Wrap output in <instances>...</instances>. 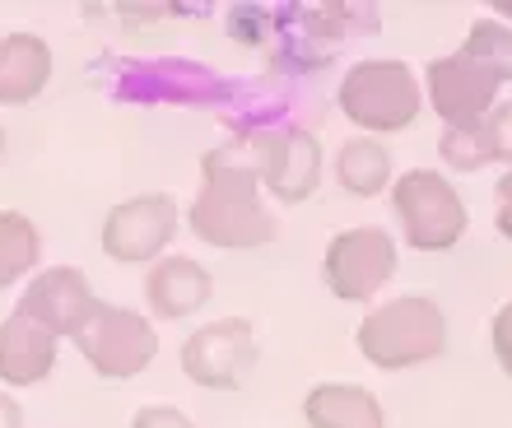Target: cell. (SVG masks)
<instances>
[{
  "label": "cell",
  "mask_w": 512,
  "mask_h": 428,
  "mask_svg": "<svg viewBox=\"0 0 512 428\" xmlns=\"http://www.w3.org/2000/svg\"><path fill=\"white\" fill-rule=\"evenodd\" d=\"M187 228L210 247L247 252L275 238V214L261 201V177L243 149H210L201 159V191L187 210Z\"/></svg>",
  "instance_id": "obj_1"
},
{
  "label": "cell",
  "mask_w": 512,
  "mask_h": 428,
  "mask_svg": "<svg viewBox=\"0 0 512 428\" xmlns=\"http://www.w3.org/2000/svg\"><path fill=\"white\" fill-rule=\"evenodd\" d=\"M354 345L373 368H415L447 349V317L424 294H401L391 303H378L359 321Z\"/></svg>",
  "instance_id": "obj_2"
},
{
  "label": "cell",
  "mask_w": 512,
  "mask_h": 428,
  "mask_svg": "<svg viewBox=\"0 0 512 428\" xmlns=\"http://www.w3.org/2000/svg\"><path fill=\"white\" fill-rule=\"evenodd\" d=\"M424 84L396 56H373L340 80V112L359 126V135H396L419 121Z\"/></svg>",
  "instance_id": "obj_3"
},
{
  "label": "cell",
  "mask_w": 512,
  "mask_h": 428,
  "mask_svg": "<svg viewBox=\"0 0 512 428\" xmlns=\"http://www.w3.org/2000/svg\"><path fill=\"white\" fill-rule=\"evenodd\" d=\"M391 210L415 252H447L466 238V201L438 168H410L391 182Z\"/></svg>",
  "instance_id": "obj_4"
},
{
  "label": "cell",
  "mask_w": 512,
  "mask_h": 428,
  "mask_svg": "<svg viewBox=\"0 0 512 428\" xmlns=\"http://www.w3.org/2000/svg\"><path fill=\"white\" fill-rule=\"evenodd\" d=\"M84 363L94 368L98 377L108 382H131L154 363L159 354V331L145 312L135 308H112V303H98L94 317L80 326L75 335Z\"/></svg>",
  "instance_id": "obj_5"
},
{
  "label": "cell",
  "mask_w": 512,
  "mask_h": 428,
  "mask_svg": "<svg viewBox=\"0 0 512 428\" xmlns=\"http://www.w3.org/2000/svg\"><path fill=\"white\" fill-rule=\"evenodd\" d=\"M391 275H396V242L387 228L359 224L326 242L322 280L340 303H368L378 289H387Z\"/></svg>",
  "instance_id": "obj_6"
},
{
  "label": "cell",
  "mask_w": 512,
  "mask_h": 428,
  "mask_svg": "<svg viewBox=\"0 0 512 428\" xmlns=\"http://www.w3.org/2000/svg\"><path fill=\"white\" fill-rule=\"evenodd\" d=\"M177 224H182V210L168 191H145V196H131V201L112 205L103 214V252L117 261V266H154L168 242L177 238Z\"/></svg>",
  "instance_id": "obj_7"
},
{
  "label": "cell",
  "mask_w": 512,
  "mask_h": 428,
  "mask_svg": "<svg viewBox=\"0 0 512 428\" xmlns=\"http://www.w3.org/2000/svg\"><path fill=\"white\" fill-rule=\"evenodd\" d=\"M256 368V331L247 317L205 321L182 340V373L205 391H238Z\"/></svg>",
  "instance_id": "obj_8"
},
{
  "label": "cell",
  "mask_w": 512,
  "mask_h": 428,
  "mask_svg": "<svg viewBox=\"0 0 512 428\" xmlns=\"http://www.w3.org/2000/svg\"><path fill=\"white\" fill-rule=\"evenodd\" d=\"M499 89L503 84L466 52L433 56L424 70V98L443 117V126H480L499 103Z\"/></svg>",
  "instance_id": "obj_9"
},
{
  "label": "cell",
  "mask_w": 512,
  "mask_h": 428,
  "mask_svg": "<svg viewBox=\"0 0 512 428\" xmlns=\"http://www.w3.org/2000/svg\"><path fill=\"white\" fill-rule=\"evenodd\" d=\"M252 163H256L261 187L289 205L308 201L312 191H317V182H322V145H317L312 131H298V126L256 135Z\"/></svg>",
  "instance_id": "obj_10"
},
{
  "label": "cell",
  "mask_w": 512,
  "mask_h": 428,
  "mask_svg": "<svg viewBox=\"0 0 512 428\" xmlns=\"http://www.w3.org/2000/svg\"><path fill=\"white\" fill-rule=\"evenodd\" d=\"M98 308V294L89 289V275L80 266H52V270H38L28 280L24 298H19V312L33 317L42 331H52L56 340H75L80 326L94 317Z\"/></svg>",
  "instance_id": "obj_11"
},
{
  "label": "cell",
  "mask_w": 512,
  "mask_h": 428,
  "mask_svg": "<svg viewBox=\"0 0 512 428\" xmlns=\"http://www.w3.org/2000/svg\"><path fill=\"white\" fill-rule=\"evenodd\" d=\"M210 294H215V280L196 256H159L145 275V303L159 321H182L201 312Z\"/></svg>",
  "instance_id": "obj_12"
},
{
  "label": "cell",
  "mask_w": 512,
  "mask_h": 428,
  "mask_svg": "<svg viewBox=\"0 0 512 428\" xmlns=\"http://www.w3.org/2000/svg\"><path fill=\"white\" fill-rule=\"evenodd\" d=\"M56 340L52 331H42L33 317L14 308L0 321V382L5 387H38L56 368Z\"/></svg>",
  "instance_id": "obj_13"
},
{
  "label": "cell",
  "mask_w": 512,
  "mask_h": 428,
  "mask_svg": "<svg viewBox=\"0 0 512 428\" xmlns=\"http://www.w3.org/2000/svg\"><path fill=\"white\" fill-rule=\"evenodd\" d=\"M52 80V42L42 33L0 38V107H24Z\"/></svg>",
  "instance_id": "obj_14"
},
{
  "label": "cell",
  "mask_w": 512,
  "mask_h": 428,
  "mask_svg": "<svg viewBox=\"0 0 512 428\" xmlns=\"http://www.w3.org/2000/svg\"><path fill=\"white\" fill-rule=\"evenodd\" d=\"M308 428H387L382 401L359 382H322L303 401Z\"/></svg>",
  "instance_id": "obj_15"
},
{
  "label": "cell",
  "mask_w": 512,
  "mask_h": 428,
  "mask_svg": "<svg viewBox=\"0 0 512 428\" xmlns=\"http://www.w3.org/2000/svg\"><path fill=\"white\" fill-rule=\"evenodd\" d=\"M336 182L350 196L368 201V196H378V191L391 187V149L373 135H350L336 154Z\"/></svg>",
  "instance_id": "obj_16"
},
{
  "label": "cell",
  "mask_w": 512,
  "mask_h": 428,
  "mask_svg": "<svg viewBox=\"0 0 512 428\" xmlns=\"http://www.w3.org/2000/svg\"><path fill=\"white\" fill-rule=\"evenodd\" d=\"M38 256H42L38 224L19 210H0V289H10L24 275H33Z\"/></svg>",
  "instance_id": "obj_17"
},
{
  "label": "cell",
  "mask_w": 512,
  "mask_h": 428,
  "mask_svg": "<svg viewBox=\"0 0 512 428\" xmlns=\"http://www.w3.org/2000/svg\"><path fill=\"white\" fill-rule=\"evenodd\" d=\"M461 52L480 61L499 84L512 80V28L499 24V19H475L466 42H461Z\"/></svg>",
  "instance_id": "obj_18"
},
{
  "label": "cell",
  "mask_w": 512,
  "mask_h": 428,
  "mask_svg": "<svg viewBox=\"0 0 512 428\" xmlns=\"http://www.w3.org/2000/svg\"><path fill=\"white\" fill-rule=\"evenodd\" d=\"M438 154H443L447 168L457 173H480L485 168V145H480V126H443L438 135Z\"/></svg>",
  "instance_id": "obj_19"
},
{
  "label": "cell",
  "mask_w": 512,
  "mask_h": 428,
  "mask_svg": "<svg viewBox=\"0 0 512 428\" xmlns=\"http://www.w3.org/2000/svg\"><path fill=\"white\" fill-rule=\"evenodd\" d=\"M480 145H485L489 163H508L512 168V98L494 103V112L480 121Z\"/></svg>",
  "instance_id": "obj_20"
},
{
  "label": "cell",
  "mask_w": 512,
  "mask_h": 428,
  "mask_svg": "<svg viewBox=\"0 0 512 428\" xmlns=\"http://www.w3.org/2000/svg\"><path fill=\"white\" fill-rule=\"evenodd\" d=\"M489 340H494V359H499V368L512 377V298L503 303L499 312H494V326H489Z\"/></svg>",
  "instance_id": "obj_21"
},
{
  "label": "cell",
  "mask_w": 512,
  "mask_h": 428,
  "mask_svg": "<svg viewBox=\"0 0 512 428\" xmlns=\"http://www.w3.org/2000/svg\"><path fill=\"white\" fill-rule=\"evenodd\" d=\"M131 428H191V419L177 405H140Z\"/></svg>",
  "instance_id": "obj_22"
},
{
  "label": "cell",
  "mask_w": 512,
  "mask_h": 428,
  "mask_svg": "<svg viewBox=\"0 0 512 428\" xmlns=\"http://www.w3.org/2000/svg\"><path fill=\"white\" fill-rule=\"evenodd\" d=\"M494 228H499L503 238H512V168L499 177V187H494Z\"/></svg>",
  "instance_id": "obj_23"
},
{
  "label": "cell",
  "mask_w": 512,
  "mask_h": 428,
  "mask_svg": "<svg viewBox=\"0 0 512 428\" xmlns=\"http://www.w3.org/2000/svg\"><path fill=\"white\" fill-rule=\"evenodd\" d=\"M0 428H24V410L10 391H0Z\"/></svg>",
  "instance_id": "obj_24"
},
{
  "label": "cell",
  "mask_w": 512,
  "mask_h": 428,
  "mask_svg": "<svg viewBox=\"0 0 512 428\" xmlns=\"http://www.w3.org/2000/svg\"><path fill=\"white\" fill-rule=\"evenodd\" d=\"M494 19L512 28V0H494Z\"/></svg>",
  "instance_id": "obj_25"
},
{
  "label": "cell",
  "mask_w": 512,
  "mask_h": 428,
  "mask_svg": "<svg viewBox=\"0 0 512 428\" xmlns=\"http://www.w3.org/2000/svg\"><path fill=\"white\" fill-rule=\"evenodd\" d=\"M0 154H5V131H0Z\"/></svg>",
  "instance_id": "obj_26"
}]
</instances>
